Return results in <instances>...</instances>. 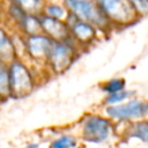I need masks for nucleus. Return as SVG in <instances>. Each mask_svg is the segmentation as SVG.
Here are the masks:
<instances>
[{"label": "nucleus", "mask_w": 148, "mask_h": 148, "mask_svg": "<svg viewBox=\"0 0 148 148\" xmlns=\"http://www.w3.org/2000/svg\"><path fill=\"white\" fill-rule=\"evenodd\" d=\"M69 13L95 27H104L109 20L94 0H64Z\"/></svg>", "instance_id": "f257e3e1"}, {"label": "nucleus", "mask_w": 148, "mask_h": 148, "mask_svg": "<svg viewBox=\"0 0 148 148\" xmlns=\"http://www.w3.org/2000/svg\"><path fill=\"white\" fill-rule=\"evenodd\" d=\"M10 91L14 97H23L31 92L34 80L28 67L20 60H14L8 64Z\"/></svg>", "instance_id": "f03ea898"}, {"label": "nucleus", "mask_w": 148, "mask_h": 148, "mask_svg": "<svg viewBox=\"0 0 148 148\" xmlns=\"http://www.w3.org/2000/svg\"><path fill=\"white\" fill-rule=\"evenodd\" d=\"M98 5L108 20L118 24L131 23L138 16L131 0H98Z\"/></svg>", "instance_id": "7ed1b4c3"}, {"label": "nucleus", "mask_w": 148, "mask_h": 148, "mask_svg": "<svg viewBox=\"0 0 148 148\" xmlns=\"http://www.w3.org/2000/svg\"><path fill=\"white\" fill-rule=\"evenodd\" d=\"M112 126L109 119L101 116L91 114L83 119L82 123V136L86 141L99 143L105 141L110 133Z\"/></svg>", "instance_id": "20e7f679"}, {"label": "nucleus", "mask_w": 148, "mask_h": 148, "mask_svg": "<svg viewBox=\"0 0 148 148\" xmlns=\"http://www.w3.org/2000/svg\"><path fill=\"white\" fill-rule=\"evenodd\" d=\"M106 114L110 118L120 121L142 118L148 114V102L142 99H131L124 104L111 105L106 108Z\"/></svg>", "instance_id": "39448f33"}, {"label": "nucleus", "mask_w": 148, "mask_h": 148, "mask_svg": "<svg viewBox=\"0 0 148 148\" xmlns=\"http://www.w3.org/2000/svg\"><path fill=\"white\" fill-rule=\"evenodd\" d=\"M75 51L74 47L67 42H56L53 43L51 53L49 56V62L54 73H62L66 71L74 60Z\"/></svg>", "instance_id": "423d86ee"}, {"label": "nucleus", "mask_w": 148, "mask_h": 148, "mask_svg": "<svg viewBox=\"0 0 148 148\" xmlns=\"http://www.w3.org/2000/svg\"><path fill=\"white\" fill-rule=\"evenodd\" d=\"M54 40L46 35L36 34L30 35L25 38L27 53L35 60H49Z\"/></svg>", "instance_id": "0eeeda50"}, {"label": "nucleus", "mask_w": 148, "mask_h": 148, "mask_svg": "<svg viewBox=\"0 0 148 148\" xmlns=\"http://www.w3.org/2000/svg\"><path fill=\"white\" fill-rule=\"evenodd\" d=\"M42 30L51 39L56 42H65L71 37V30L66 22L58 20L47 15H42L40 17Z\"/></svg>", "instance_id": "6e6552de"}, {"label": "nucleus", "mask_w": 148, "mask_h": 148, "mask_svg": "<svg viewBox=\"0 0 148 148\" xmlns=\"http://www.w3.org/2000/svg\"><path fill=\"white\" fill-rule=\"evenodd\" d=\"M66 23L69 27L71 35H72L73 39H75L82 44H86V43H90L95 38V35H96L95 25L80 20L77 16L74 15V20L72 22H66Z\"/></svg>", "instance_id": "1a4fd4ad"}, {"label": "nucleus", "mask_w": 148, "mask_h": 148, "mask_svg": "<svg viewBox=\"0 0 148 148\" xmlns=\"http://www.w3.org/2000/svg\"><path fill=\"white\" fill-rule=\"evenodd\" d=\"M0 57L1 62H8L15 60V45L12 42V39L6 35L3 30H1L0 35Z\"/></svg>", "instance_id": "9d476101"}, {"label": "nucleus", "mask_w": 148, "mask_h": 148, "mask_svg": "<svg viewBox=\"0 0 148 148\" xmlns=\"http://www.w3.org/2000/svg\"><path fill=\"white\" fill-rule=\"evenodd\" d=\"M128 138L139 139L143 142H148V120H140L131 124L126 131Z\"/></svg>", "instance_id": "9b49d317"}, {"label": "nucleus", "mask_w": 148, "mask_h": 148, "mask_svg": "<svg viewBox=\"0 0 148 148\" xmlns=\"http://www.w3.org/2000/svg\"><path fill=\"white\" fill-rule=\"evenodd\" d=\"M20 25L28 36L36 35V34H39V31H43L42 24H40V18L37 17L36 15L25 14L24 17L22 18Z\"/></svg>", "instance_id": "f8f14e48"}, {"label": "nucleus", "mask_w": 148, "mask_h": 148, "mask_svg": "<svg viewBox=\"0 0 148 148\" xmlns=\"http://www.w3.org/2000/svg\"><path fill=\"white\" fill-rule=\"evenodd\" d=\"M13 3L22 9L25 14L36 15L43 8L42 0H13Z\"/></svg>", "instance_id": "ddd939ff"}, {"label": "nucleus", "mask_w": 148, "mask_h": 148, "mask_svg": "<svg viewBox=\"0 0 148 148\" xmlns=\"http://www.w3.org/2000/svg\"><path fill=\"white\" fill-rule=\"evenodd\" d=\"M0 94L2 98L9 97L12 95L8 67H6V64L3 62L1 64V68H0Z\"/></svg>", "instance_id": "4468645a"}, {"label": "nucleus", "mask_w": 148, "mask_h": 148, "mask_svg": "<svg viewBox=\"0 0 148 148\" xmlns=\"http://www.w3.org/2000/svg\"><path fill=\"white\" fill-rule=\"evenodd\" d=\"M44 12H45V15L54 17V18H58V20H62V18L66 20L67 16H68L66 8H64V7L59 6V5H56V3H51V5L45 6L44 7Z\"/></svg>", "instance_id": "2eb2a0df"}, {"label": "nucleus", "mask_w": 148, "mask_h": 148, "mask_svg": "<svg viewBox=\"0 0 148 148\" xmlns=\"http://www.w3.org/2000/svg\"><path fill=\"white\" fill-rule=\"evenodd\" d=\"M124 88H125V80L124 79H112L102 86V90L104 92H106L108 95L121 91V90H124Z\"/></svg>", "instance_id": "dca6fc26"}, {"label": "nucleus", "mask_w": 148, "mask_h": 148, "mask_svg": "<svg viewBox=\"0 0 148 148\" xmlns=\"http://www.w3.org/2000/svg\"><path fill=\"white\" fill-rule=\"evenodd\" d=\"M134 92L133 91H127V90H121V91H118V92H113V94H110L106 96L104 103L106 105H117L119 104L120 102L125 101L126 98H128L130 96H132Z\"/></svg>", "instance_id": "f3484780"}, {"label": "nucleus", "mask_w": 148, "mask_h": 148, "mask_svg": "<svg viewBox=\"0 0 148 148\" xmlns=\"http://www.w3.org/2000/svg\"><path fill=\"white\" fill-rule=\"evenodd\" d=\"M76 139L72 135H61L57 140H54L50 148H75Z\"/></svg>", "instance_id": "a211bd4d"}, {"label": "nucleus", "mask_w": 148, "mask_h": 148, "mask_svg": "<svg viewBox=\"0 0 148 148\" xmlns=\"http://www.w3.org/2000/svg\"><path fill=\"white\" fill-rule=\"evenodd\" d=\"M131 2L135 8L138 15L148 14V0H131Z\"/></svg>", "instance_id": "6ab92c4d"}, {"label": "nucleus", "mask_w": 148, "mask_h": 148, "mask_svg": "<svg viewBox=\"0 0 148 148\" xmlns=\"http://www.w3.org/2000/svg\"><path fill=\"white\" fill-rule=\"evenodd\" d=\"M25 148H38V145H36V143H31V145L27 146Z\"/></svg>", "instance_id": "aec40b11"}]
</instances>
